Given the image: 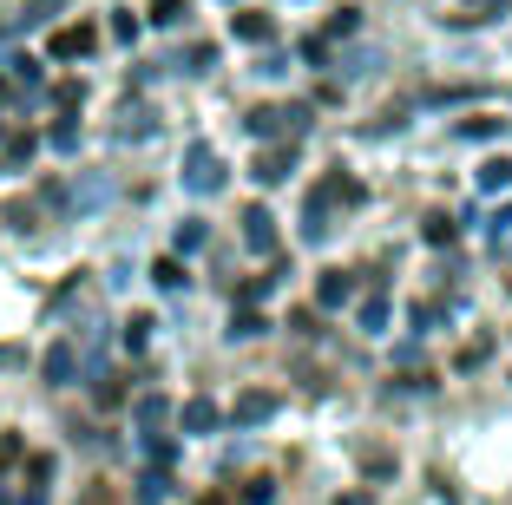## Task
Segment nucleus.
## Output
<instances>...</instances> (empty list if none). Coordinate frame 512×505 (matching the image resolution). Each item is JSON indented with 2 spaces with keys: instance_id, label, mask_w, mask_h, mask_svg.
<instances>
[{
  "instance_id": "1",
  "label": "nucleus",
  "mask_w": 512,
  "mask_h": 505,
  "mask_svg": "<svg viewBox=\"0 0 512 505\" xmlns=\"http://www.w3.org/2000/svg\"><path fill=\"white\" fill-rule=\"evenodd\" d=\"M92 46V27H66V33H53V60H79Z\"/></svg>"
},
{
  "instance_id": "2",
  "label": "nucleus",
  "mask_w": 512,
  "mask_h": 505,
  "mask_svg": "<svg viewBox=\"0 0 512 505\" xmlns=\"http://www.w3.org/2000/svg\"><path fill=\"white\" fill-rule=\"evenodd\" d=\"M191 184H197V191H211V184H217V158H211V151H191Z\"/></svg>"
},
{
  "instance_id": "3",
  "label": "nucleus",
  "mask_w": 512,
  "mask_h": 505,
  "mask_svg": "<svg viewBox=\"0 0 512 505\" xmlns=\"http://www.w3.org/2000/svg\"><path fill=\"white\" fill-rule=\"evenodd\" d=\"M237 33H243V40H270V20H256V14H243V20H237Z\"/></svg>"
},
{
  "instance_id": "4",
  "label": "nucleus",
  "mask_w": 512,
  "mask_h": 505,
  "mask_svg": "<svg viewBox=\"0 0 512 505\" xmlns=\"http://www.w3.org/2000/svg\"><path fill=\"white\" fill-rule=\"evenodd\" d=\"M184 420H191V427H211L217 414H211V401H191V407H184Z\"/></svg>"
},
{
  "instance_id": "5",
  "label": "nucleus",
  "mask_w": 512,
  "mask_h": 505,
  "mask_svg": "<svg viewBox=\"0 0 512 505\" xmlns=\"http://www.w3.org/2000/svg\"><path fill=\"white\" fill-rule=\"evenodd\" d=\"M151 20H178V0H151Z\"/></svg>"
}]
</instances>
